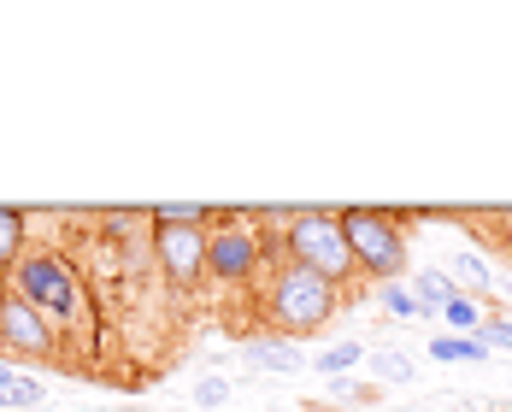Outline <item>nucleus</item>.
<instances>
[{"mask_svg": "<svg viewBox=\"0 0 512 412\" xmlns=\"http://www.w3.org/2000/svg\"><path fill=\"white\" fill-rule=\"evenodd\" d=\"M283 248L295 265L318 271L330 289H348L359 277L354 254H348V236H342V212H289V230H283Z\"/></svg>", "mask_w": 512, "mask_h": 412, "instance_id": "nucleus-3", "label": "nucleus"}, {"mask_svg": "<svg viewBox=\"0 0 512 412\" xmlns=\"http://www.w3.org/2000/svg\"><path fill=\"white\" fill-rule=\"evenodd\" d=\"M454 295H460V289H454L448 265H424V271H418V295H412V301H418V318H442V307H448Z\"/></svg>", "mask_w": 512, "mask_h": 412, "instance_id": "nucleus-8", "label": "nucleus"}, {"mask_svg": "<svg viewBox=\"0 0 512 412\" xmlns=\"http://www.w3.org/2000/svg\"><path fill=\"white\" fill-rule=\"evenodd\" d=\"M12 289L42 318H77V271L48 248H24V259L12 265Z\"/></svg>", "mask_w": 512, "mask_h": 412, "instance_id": "nucleus-4", "label": "nucleus"}, {"mask_svg": "<svg viewBox=\"0 0 512 412\" xmlns=\"http://www.w3.org/2000/svg\"><path fill=\"white\" fill-rule=\"evenodd\" d=\"M0 407H42V383H36V377H12V383H0Z\"/></svg>", "mask_w": 512, "mask_h": 412, "instance_id": "nucleus-15", "label": "nucleus"}, {"mask_svg": "<svg viewBox=\"0 0 512 412\" xmlns=\"http://www.w3.org/2000/svg\"><path fill=\"white\" fill-rule=\"evenodd\" d=\"M407 212H371V206H348L342 212V236H348V254H354L359 277H377L383 283H401L407 277Z\"/></svg>", "mask_w": 512, "mask_h": 412, "instance_id": "nucleus-1", "label": "nucleus"}, {"mask_svg": "<svg viewBox=\"0 0 512 412\" xmlns=\"http://www.w3.org/2000/svg\"><path fill=\"white\" fill-rule=\"evenodd\" d=\"M371 377L401 389V383H412V377H418V365H412L407 354H395V348H371Z\"/></svg>", "mask_w": 512, "mask_h": 412, "instance_id": "nucleus-12", "label": "nucleus"}, {"mask_svg": "<svg viewBox=\"0 0 512 412\" xmlns=\"http://www.w3.org/2000/svg\"><path fill=\"white\" fill-rule=\"evenodd\" d=\"M248 360L259 371H301V348L289 342V336H254L248 342Z\"/></svg>", "mask_w": 512, "mask_h": 412, "instance_id": "nucleus-9", "label": "nucleus"}, {"mask_svg": "<svg viewBox=\"0 0 512 412\" xmlns=\"http://www.w3.org/2000/svg\"><path fill=\"white\" fill-rule=\"evenodd\" d=\"M448 277H454V289H489V271H483V259L465 254V248L448 259Z\"/></svg>", "mask_w": 512, "mask_h": 412, "instance_id": "nucleus-13", "label": "nucleus"}, {"mask_svg": "<svg viewBox=\"0 0 512 412\" xmlns=\"http://www.w3.org/2000/svg\"><path fill=\"white\" fill-rule=\"evenodd\" d=\"M154 248H159L165 277H171L177 289H195L206 277V230H195V224H159Z\"/></svg>", "mask_w": 512, "mask_h": 412, "instance_id": "nucleus-7", "label": "nucleus"}, {"mask_svg": "<svg viewBox=\"0 0 512 412\" xmlns=\"http://www.w3.org/2000/svg\"><path fill=\"white\" fill-rule=\"evenodd\" d=\"M477 336H483V348H507L512 354V318H483Z\"/></svg>", "mask_w": 512, "mask_h": 412, "instance_id": "nucleus-19", "label": "nucleus"}, {"mask_svg": "<svg viewBox=\"0 0 512 412\" xmlns=\"http://www.w3.org/2000/svg\"><path fill=\"white\" fill-rule=\"evenodd\" d=\"M359 360H365V348H359V342H336V348L318 360V371H324V377H342V371H348V365H359Z\"/></svg>", "mask_w": 512, "mask_h": 412, "instance_id": "nucleus-16", "label": "nucleus"}, {"mask_svg": "<svg viewBox=\"0 0 512 412\" xmlns=\"http://www.w3.org/2000/svg\"><path fill=\"white\" fill-rule=\"evenodd\" d=\"M430 360H442V365H460V360H489V348H483V336H436L430 342Z\"/></svg>", "mask_w": 512, "mask_h": 412, "instance_id": "nucleus-11", "label": "nucleus"}, {"mask_svg": "<svg viewBox=\"0 0 512 412\" xmlns=\"http://www.w3.org/2000/svg\"><path fill=\"white\" fill-rule=\"evenodd\" d=\"M18 259H24V212L0 206V277H12Z\"/></svg>", "mask_w": 512, "mask_h": 412, "instance_id": "nucleus-10", "label": "nucleus"}, {"mask_svg": "<svg viewBox=\"0 0 512 412\" xmlns=\"http://www.w3.org/2000/svg\"><path fill=\"white\" fill-rule=\"evenodd\" d=\"M224 395H230V383H224V377H206V383H195V401H201V407H218Z\"/></svg>", "mask_w": 512, "mask_h": 412, "instance_id": "nucleus-20", "label": "nucleus"}, {"mask_svg": "<svg viewBox=\"0 0 512 412\" xmlns=\"http://www.w3.org/2000/svg\"><path fill=\"white\" fill-rule=\"evenodd\" d=\"M442 318H448L460 336H477V330H483V312H477V301H471V295H454V301L442 307Z\"/></svg>", "mask_w": 512, "mask_h": 412, "instance_id": "nucleus-14", "label": "nucleus"}, {"mask_svg": "<svg viewBox=\"0 0 512 412\" xmlns=\"http://www.w3.org/2000/svg\"><path fill=\"white\" fill-rule=\"evenodd\" d=\"M154 224H206V206H154Z\"/></svg>", "mask_w": 512, "mask_h": 412, "instance_id": "nucleus-18", "label": "nucleus"}, {"mask_svg": "<svg viewBox=\"0 0 512 412\" xmlns=\"http://www.w3.org/2000/svg\"><path fill=\"white\" fill-rule=\"evenodd\" d=\"M336 307H342V289H330L318 271H307V265H295V259H283L277 265V283H271V330H283L289 342L295 336H318L330 318H336Z\"/></svg>", "mask_w": 512, "mask_h": 412, "instance_id": "nucleus-2", "label": "nucleus"}, {"mask_svg": "<svg viewBox=\"0 0 512 412\" xmlns=\"http://www.w3.org/2000/svg\"><path fill=\"white\" fill-rule=\"evenodd\" d=\"M0 383H12V371H6V365H0Z\"/></svg>", "mask_w": 512, "mask_h": 412, "instance_id": "nucleus-21", "label": "nucleus"}, {"mask_svg": "<svg viewBox=\"0 0 512 412\" xmlns=\"http://www.w3.org/2000/svg\"><path fill=\"white\" fill-rule=\"evenodd\" d=\"M0 348L18 360H48L53 354V324L12 289V277L0 283Z\"/></svg>", "mask_w": 512, "mask_h": 412, "instance_id": "nucleus-5", "label": "nucleus"}, {"mask_svg": "<svg viewBox=\"0 0 512 412\" xmlns=\"http://www.w3.org/2000/svg\"><path fill=\"white\" fill-rule=\"evenodd\" d=\"M259 265V236L242 218H218V230H206V277L218 283H248Z\"/></svg>", "mask_w": 512, "mask_h": 412, "instance_id": "nucleus-6", "label": "nucleus"}, {"mask_svg": "<svg viewBox=\"0 0 512 412\" xmlns=\"http://www.w3.org/2000/svg\"><path fill=\"white\" fill-rule=\"evenodd\" d=\"M377 295H383V307L395 312V318H418V301H412V295L401 289V283H383Z\"/></svg>", "mask_w": 512, "mask_h": 412, "instance_id": "nucleus-17", "label": "nucleus"}]
</instances>
